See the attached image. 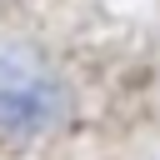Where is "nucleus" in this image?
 <instances>
[{
  "label": "nucleus",
  "mask_w": 160,
  "mask_h": 160,
  "mask_svg": "<svg viewBox=\"0 0 160 160\" xmlns=\"http://www.w3.org/2000/svg\"><path fill=\"white\" fill-rule=\"evenodd\" d=\"M65 115L60 80L25 50H0V135H45Z\"/></svg>",
  "instance_id": "f257e3e1"
}]
</instances>
